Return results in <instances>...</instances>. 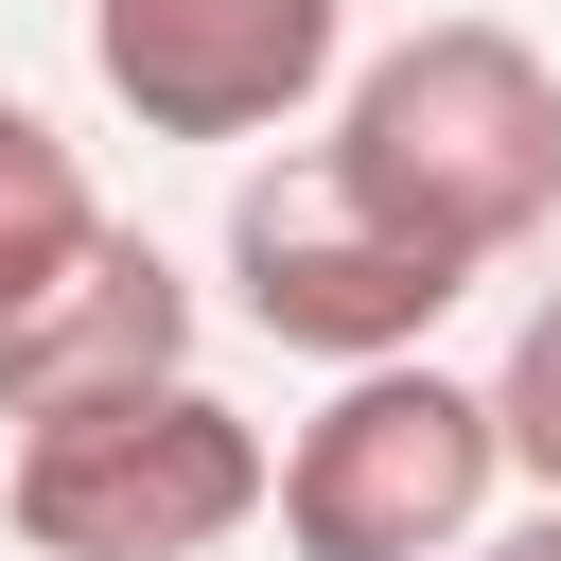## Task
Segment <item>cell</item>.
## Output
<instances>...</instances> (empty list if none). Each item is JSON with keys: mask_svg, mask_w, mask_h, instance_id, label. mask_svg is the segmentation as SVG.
Returning <instances> with one entry per match:
<instances>
[{"mask_svg": "<svg viewBox=\"0 0 561 561\" xmlns=\"http://www.w3.org/2000/svg\"><path fill=\"white\" fill-rule=\"evenodd\" d=\"M333 193L368 228H403L421 263L491 280L543 210H561V70L508 35V18H421L386 35L351 88H333Z\"/></svg>", "mask_w": 561, "mask_h": 561, "instance_id": "6da1fadb", "label": "cell"}, {"mask_svg": "<svg viewBox=\"0 0 561 561\" xmlns=\"http://www.w3.org/2000/svg\"><path fill=\"white\" fill-rule=\"evenodd\" d=\"M263 508H280V456L193 368L123 386V403H70V421H18V456H0V526L35 561H210Z\"/></svg>", "mask_w": 561, "mask_h": 561, "instance_id": "7a4b0ae2", "label": "cell"}, {"mask_svg": "<svg viewBox=\"0 0 561 561\" xmlns=\"http://www.w3.org/2000/svg\"><path fill=\"white\" fill-rule=\"evenodd\" d=\"M508 491V403L456 386L438 351L333 368V403L280 438V543L298 561H473Z\"/></svg>", "mask_w": 561, "mask_h": 561, "instance_id": "3957f363", "label": "cell"}, {"mask_svg": "<svg viewBox=\"0 0 561 561\" xmlns=\"http://www.w3.org/2000/svg\"><path fill=\"white\" fill-rule=\"evenodd\" d=\"M228 298H245V333H280V351H316V368H403L473 280L421 263L403 228H368V210L333 193V158H280V175L228 193Z\"/></svg>", "mask_w": 561, "mask_h": 561, "instance_id": "277c9868", "label": "cell"}, {"mask_svg": "<svg viewBox=\"0 0 561 561\" xmlns=\"http://www.w3.org/2000/svg\"><path fill=\"white\" fill-rule=\"evenodd\" d=\"M88 70L140 140H280L351 88V0H88Z\"/></svg>", "mask_w": 561, "mask_h": 561, "instance_id": "5b68a950", "label": "cell"}, {"mask_svg": "<svg viewBox=\"0 0 561 561\" xmlns=\"http://www.w3.org/2000/svg\"><path fill=\"white\" fill-rule=\"evenodd\" d=\"M193 368V280L105 210L70 280H35L0 316V421H70V403H123V386H175Z\"/></svg>", "mask_w": 561, "mask_h": 561, "instance_id": "8992f818", "label": "cell"}, {"mask_svg": "<svg viewBox=\"0 0 561 561\" xmlns=\"http://www.w3.org/2000/svg\"><path fill=\"white\" fill-rule=\"evenodd\" d=\"M88 228H105L88 158H70L35 105H0V316H18L35 280H70V263H88Z\"/></svg>", "mask_w": 561, "mask_h": 561, "instance_id": "52a82bcc", "label": "cell"}, {"mask_svg": "<svg viewBox=\"0 0 561 561\" xmlns=\"http://www.w3.org/2000/svg\"><path fill=\"white\" fill-rule=\"evenodd\" d=\"M491 403H508V473H543V491H561V280L526 298V333H508Z\"/></svg>", "mask_w": 561, "mask_h": 561, "instance_id": "ba28073f", "label": "cell"}, {"mask_svg": "<svg viewBox=\"0 0 561 561\" xmlns=\"http://www.w3.org/2000/svg\"><path fill=\"white\" fill-rule=\"evenodd\" d=\"M473 561H561V491H543V508H526V526H491V543H473Z\"/></svg>", "mask_w": 561, "mask_h": 561, "instance_id": "9c48e42d", "label": "cell"}]
</instances>
